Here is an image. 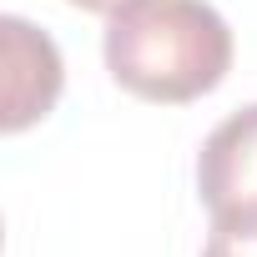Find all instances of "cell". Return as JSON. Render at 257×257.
<instances>
[{
    "instance_id": "2",
    "label": "cell",
    "mask_w": 257,
    "mask_h": 257,
    "mask_svg": "<svg viewBox=\"0 0 257 257\" xmlns=\"http://www.w3.org/2000/svg\"><path fill=\"white\" fill-rule=\"evenodd\" d=\"M197 192L212 217L257 212V106L232 111L197 152Z\"/></svg>"
},
{
    "instance_id": "5",
    "label": "cell",
    "mask_w": 257,
    "mask_h": 257,
    "mask_svg": "<svg viewBox=\"0 0 257 257\" xmlns=\"http://www.w3.org/2000/svg\"><path fill=\"white\" fill-rule=\"evenodd\" d=\"M71 6H81V11H106V16H111L121 0H71Z\"/></svg>"
},
{
    "instance_id": "3",
    "label": "cell",
    "mask_w": 257,
    "mask_h": 257,
    "mask_svg": "<svg viewBox=\"0 0 257 257\" xmlns=\"http://www.w3.org/2000/svg\"><path fill=\"white\" fill-rule=\"evenodd\" d=\"M0 46H6V111H0V126L26 132L61 96V51L46 31H36L21 16L0 21Z\"/></svg>"
},
{
    "instance_id": "1",
    "label": "cell",
    "mask_w": 257,
    "mask_h": 257,
    "mask_svg": "<svg viewBox=\"0 0 257 257\" xmlns=\"http://www.w3.org/2000/svg\"><path fill=\"white\" fill-rule=\"evenodd\" d=\"M227 66L232 31L207 0H121L106 16V71L142 101H197Z\"/></svg>"
},
{
    "instance_id": "4",
    "label": "cell",
    "mask_w": 257,
    "mask_h": 257,
    "mask_svg": "<svg viewBox=\"0 0 257 257\" xmlns=\"http://www.w3.org/2000/svg\"><path fill=\"white\" fill-rule=\"evenodd\" d=\"M202 257H257V212L212 217V237H207Z\"/></svg>"
}]
</instances>
